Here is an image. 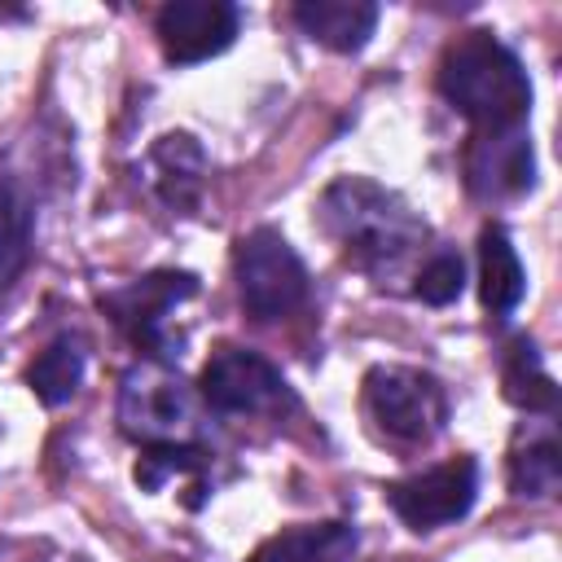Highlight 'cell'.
<instances>
[{
	"mask_svg": "<svg viewBox=\"0 0 562 562\" xmlns=\"http://www.w3.org/2000/svg\"><path fill=\"white\" fill-rule=\"evenodd\" d=\"M439 92L479 132L522 127L531 114V79L492 31H465L448 44L439 57Z\"/></svg>",
	"mask_w": 562,
	"mask_h": 562,
	"instance_id": "6da1fadb",
	"label": "cell"
},
{
	"mask_svg": "<svg viewBox=\"0 0 562 562\" xmlns=\"http://www.w3.org/2000/svg\"><path fill=\"white\" fill-rule=\"evenodd\" d=\"M316 215H321V228L342 246V255L364 272L395 268L426 237V224L404 206V198H395L391 189L364 176L334 180L321 193Z\"/></svg>",
	"mask_w": 562,
	"mask_h": 562,
	"instance_id": "7a4b0ae2",
	"label": "cell"
},
{
	"mask_svg": "<svg viewBox=\"0 0 562 562\" xmlns=\"http://www.w3.org/2000/svg\"><path fill=\"white\" fill-rule=\"evenodd\" d=\"M364 413L395 443H430L448 422V395L422 369L378 364L364 373Z\"/></svg>",
	"mask_w": 562,
	"mask_h": 562,
	"instance_id": "3957f363",
	"label": "cell"
},
{
	"mask_svg": "<svg viewBox=\"0 0 562 562\" xmlns=\"http://www.w3.org/2000/svg\"><path fill=\"white\" fill-rule=\"evenodd\" d=\"M233 272H237V294L250 316L277 321L290 316L307 299V268L294 255V246L277 228H250L237 237L233 250Z\"/></svg>",
	"mask_w": 562,
	"mask_h": 562,
	"instance_id": "277c9868",
	"label": "cell"
},
{
	"mask_svg": "<svg viewBox=\"0 0 562 562\" xmlns=\"http://www.w3.org/2000/svg\"><path fill=\"white\" fill-rule=\"evenodd\" d=\"M119 422L132 439L145 443H184L193 422V400L184 382L162 364H136L119 391Z\"/></svg>",
	"mask_w": 562,
	"mask_h": 562,
	"instance_id": "5b68a950",
	"label": "cell"
},
{
	"mask_svg": "<svg viewBox=\"0 0 562 562\" xmlns=\"http://www.w3.org/2000/svg\"><path fill=\"white\" fill-rule=\"evenodd\" d=\"M474 496H479V465H474V457H452L443 465H430V470L386 487V505L413 531H435V527H448V522L465 518Z\"/></svg>",
	"mask_w": 562,
	"mask_h": 562,
	"instance_id": "8992f818",
	"label": "cell"
},
{
	"mask_svg": "<svg viewBox=\"0 0 562 562\" xmlns=\"http://www.w3.org/2000/svg\"><path fill=\"white\" fill-rule=\"evenodd\" d=\"M202 395L220 413H277L290 404L285 378L250 347H220L202 369Z\"/></svg>",
	"mask_w": 562,
	"mask_h": 562,
	"instance_id": "52a82bcc",
	"label": "cell"
},
{
	"mask_svg": "<svg viewBox=\"0 0 562 562\" xmlns=\"http://www.w3.org/2000/svg\"><path fill=\"white\" fill-rule=\"evenodd\" d=\"M237 4L228 0H171L158 9V44L167 61L198 66L206 57H220L237 40Z\"/></svg>",
	"mask_w": 562,
	"mask_h": 562,
	"instance_id": "ba28073f",
	"label": "cell"
},
{
	"mask_svg": "<svg viewBox=\"0 0 562 562\" xmlns=\"http://www.w3.org/2000/svg\"><path fill=\"white\" fill-rule=\"evenodd\" d=\"M193 294H198L193 272H149V277L127 281L123 290H110L101 303L132 334V342L167 356V316Z\"/></svg>",
	"mask_w": 562,
	"mask_h": 562,
	"instance_id": "9c48e42d",
	"label": "cell"
},
{
	"mask_svg": "<svg viewBox=\"0 0 562 562\" xmlns=\"http://www.w3.org/2000/svg\"><path fill=\"white\" fill-rule=\"evenodd\" d=\"M465 176L479 198H514L531 189L536 158H531V140L522 136V127L479 132L465 154Z\"/></svg>",
	"mask_w": 562,
	"mask_h": 562,
	"instance_id": "30bf717a",
	"label": "cell"
},
{
	"mask_svg": "<svg viewBox=\"0 0 562 562\" xmlns=\"http://www.w3.org/2000/svg\"><path fill=\"white\" fill-rule=\"evenodd\" d=\"M294 22L316 44H325L334 53H356L369 44V35L378 26V4H369V0H303V4H294Z\"/></svg>",
	"mask_w": 562,
	"mask_h": 562,
	"instance_id": "8fae6325",
	"label": "cell"
},
{
	"mask_svg": "<svg viewBox=\"0 0 562 562\" xmlns=\"http://www.w3.org/2000/svg\"><path fill=\"white\" fill-rule=\"evenodd\" d=\"M356 544L360 540L351 522H299L268 536L250 562H351Z\"/></svg>",
	"mask_w": 562,
	"mask_h": 562,
	"instance_id": "7c38bea8",
	"label": "cell"
},
{
	"mask_svg": "<svg viewBox=\"0 0 562 562\" xmlns=\"http://www.w3.org/2000/svg\"><path fill=\"white\" fill-rule=\"evenodd\" d=\"M479 294H483V307L492 316H509L522 294H527V272H522V259L509 241V233L501 224H487L479 233Z\"/></svg>",
	"mask_w": 562,
	"mask_h": 562,
	"instance_id": "4fadbf2b",
	"label": "cell"
},
{
	"mask_svg": "<svg viewBox=\"0 0 562 562\" xmlns=\"http://www.w3.org/2000/svg\"><path fill=\"white\" fill-rule=\"evenodd\" d=\"M149 171H154V189L162 193L167 206H176V211H193L198 206L206 158H202V149H198V140L189 132L162 136L149 149Z\"/></svg>",
	"mask_w": 562,
	"mask_h": 562,
	"instance_id": "5bb4252c",
	"label": "cell"
},
{
	"mask_svg": "<svg viewBox=\"0 0 562 562\" xmlns=\"http://www.w3.org/2000/svg\"><path fill=\"white\" fill-rule=\"evenodd\" d=\"M79 382H83V342H79L75 334L53 338V342L31 360V369H26V386H31L35 400L48 404V408L66 404V400L79 391Z\"/></svg>",
	"mask_w": 562,
	"mask_h": 562,
	"instance_id": "9a60e30c",
	"label": "cell"
},
{
	"mask_svg": "<svg viewBox=\"0 0 562 562\" xmlns=\"http://www.w3.org/2000/svg\"><path fill=\"white\" fill-rule=\"evenodd\" d=\"M501 382H505V400L527 408V413H553L558 408V386L553 378L544 373L536 347L527 338H518L505 356V369H501Z\"/></svg>",
	"mask_w": 562,
	"mask_h": 562,
	"instance_id": "2e32d148",
	"label": "cell"
},
{
	"mask_svg": "<svg viewBox=\"0 0 562 562\" xmlns=\"http://www.w3.org/2000/svg\"><path fill=\"white\" fill-rule=\"evenodd\" d=\"M562 483V452L553 430H544L540 439H527V448H514L509 457V487L514 496H553Z\"/></svg>",
	"mask_w": 562,
	"mask_h": 562,
	"instance_id": "e0dca14e",
	"label": "cell"
},
{
	"mask_svg": "<svg viewBox=\"0 0 562 562\" xmlns=\"http://www.w3.org/2000/svg\"><path fill=\"white\" fill-rule=\"evenodd\" d=\"M31 255V202L4 184L0 189V299L13 290Z\"/></svg>",
	"mask_w": 562,
	"mask_h": 562,
	"instance_id": "ac0fdd59",
	"label": "cell"
},
{
	"mask_svg": "<svg viewBox=\"0 0 562 562\" xmlns=\"http://www.w3.org/2000/svg\"><path fill=\"white\" fill-rule=\"evenodd\" d=\"M206 461H211V457H206L202 448H193V443H145L140 461H136V483H140L145 492H158L167 479H176V474H198Z\"/></svg>",
	"mask_w": 562,
	"mask_h": 562,
	"instance_id": "d6986e66",
	"label": "cell"
},
{
	"mask_svg": "<svg viewBox=\"0 0 562 562\" xmlns=\"http://www.w3.org/2000/svg\"><path fill=\"white\" fill-rule=\"evenodd\" d=\"M413 290H417V299L430 303V307H448L452 299H461V290H465V263H461V255L439 250L435 259H426Z\"/></svg>",
	"mask_w": 562,
	"mask_h": 562,
	"instance_id": "ffe728a7",
	"label": "cell"
}]
</instances>
